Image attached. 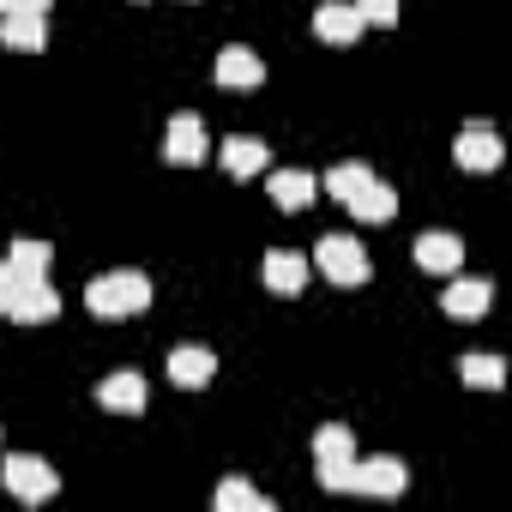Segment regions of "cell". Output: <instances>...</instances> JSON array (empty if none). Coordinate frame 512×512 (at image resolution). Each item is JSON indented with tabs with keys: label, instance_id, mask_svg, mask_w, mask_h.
<instances>
[{
	"label": "cell",
	"instance_id": "obj_1",
	"mask_svg": "<svg viewBox=\"0 0 512 512\" xmlns=\"http://www.w3.org/2000/svg\"><path fill=\"white\" fill-rule=\"evenodd\" d=\"M85 308H91L97 320H127V314L151 308V284H145V272H103V278L85 290Z\"/></svg>",
	"mask_w": 512,
	"mask_h": 512
},
{
	"label": "cell",
	"instance_id": "obj_2",
	"mask_svg": "<svg viewBox=\"0 0 512 512\" xmlns=\"http://www.w3.org/2000/svg\"><path fill=\"white\" fill-rule=\"evenodd\" d=\"M320 272H326L332 284H344V290H350V284H362V278H368V253H362L350 235H326V241H320Z\"/></svg>",
	"mask_w": 512,
	"mask_h": 512
},
{
	"label": "cell",
	"instance_id": "obj_3",
	"mask_svg": "<svg viewBox=\"0 0 512 512\" xmlns=\"http://www.w3.org/2000/svg\"><path fill=\"white\" fill-rule=\"evenodd\" d=\"M7 314H13V320H25V326H43V320H55V314H61V296L49 290V278H25V272H19Z\"/></svg>",
	"mask_w": 512,
	"mask_h": 512
},
{
	"label": "cell",
	"instance_id": "obj_4",
	"mask_svg": "<svg viewBox=\"0 0 512 512\" xmlns=\"http://www.w3.org/2000/svg\"><path fill=\"white\" fill-rule=\"evenodd\" d=\"M7 488H13L19 500H31V506H37V500H49V494L61 488V476H55V470H49L43 458L19 452V458H7Z\"/></svg>",
	"mask_w": 512,
	"mask_h": 512
},
{
	"label": "cell",
	"instance_id": "obj_5",
	"mask_svg": "<svg viewBox=\"0 0 512 512\" xmlns=\"http://www.w3.org/2000/svg\"><path fill=\"white\" fill-rule=\"evenodd\" d=\"M452 157H458V169L488 175V169H500V139H494L488 127H464V133H458V145H452Z\"/></svg>",
	"mask_w": 512,
	"mask_h": 512
},
{
	"label": "cell",
	"instance_id": "obj_6",
	"mask_svg": "<svg viewBox=\"0 0 512 512\" xmlns=\"http://www.w3.org/2000/svg\"><path fill=\"white\" fill-rule=\"evenodd\" d=\"M344 205H350V217H356V223H392V217H398V193H392L386 181H374V175H368Z\"/></svg>",
	"mask_w": 512,
	"mask_h": 512
},
{
	"label": "cell",
	"instance_id": "obj_7",
	"mask_svg": "<svg viewBox=\"0 0 512 512\" xmlns=\"http://www.w3.org/2000/svg\"><path fill=\"white\" fill-rule=\"evenodd\" d=\"M314 37L332 43V49H344V43L362 37V13H356V7H338V0H326V7L314 13Z\"/></svg>",
	"mask_w": 512,
	"mask_h": 512
},
{
	"label": "cell",
	"instance_id": "obj_8",
	"mask_svg": "<svg viewBox=\"0 0 512 512\" xmlns=\"http://www.w3.org/2000/svg\"><path fill=\"white\" fill-rule=\"evenodd\" d=\"M163 157H169V163H205V127H199V115H175V121H169Z\"/></svg>",
	"mask_w": 512,
	"mask_h": 512
},
{
	"label": "cell",
	"instance_id": "obj_9",
	"mask_svg": "<svg viewBox=\"0 0 512 512\" xmlns=\"http://www.w3.org/2000/svg\"><path fill=\"white\" fill-rule=\"evenodd\" d=\"M260 79H266V67H260V55H253V49H223V55H217V85L253 91Z\"/></svg>",
	"mask_w": 512,
	"mask_h": 512
},
{
	"label": "cell",
	"instance_id": "obj_10",
	"mask_svg": "<svg viewBox=\"0 0 512 512\" xmlns=\"http://www.w3.org/2000/svg\"><path fill=\"white\" fill-rule=\"evenodd\" d=\"M211 368H217V356H211L205 344H181V350H169V380H175V386H205Z\"/></svg>",
	"mask_w": 512,
	"mask_h": 512
},
{
	"label": "cell",
	"instance_id": "obj_11",
	"mask_svg": "<svg viewBox=\"0 0 512 512\" xmlns=\"http://www.w3.org/2000/svg\"><path fill=\"white\" fill-rule=\"evenodd\" d=\"M266 284H272L278 296H296V290L308 284V260H302V253H290V247L266 253Z\"/></svg>",
	"mask_w": 512,
	"mask_h": 512
},
{
	"label": "cell",
	"instance_id": "obj_12",
	"mask_svg": "<svg viewBox=\"0 0 512 512\" xmlns=\"http://www.w3.org/2000/svg\"><path fill=\"white\" fill-rule=\"evenodd\" d=\"M97 398H103V410L139 416V410H145V380H139V374H109V380L97 386Z\"/></svg>",
	"mask_w": 512,
	"mask_h": 512
},
{
	"label": "cell",
	"instance_id": "obj_13",
	"mask_svg": "<svg viewBox=\"0 0 512 512\" xmlns=\"http://www.w3.org/2000/svg\"><path fill=\"white\" fill-rule=\"evenodd\" d=\"M416 266H422V272H458V266H464V241H452V235H422V241H416Z\"/></svg>",
	"mask_w": 512,
	"mask_h": 512
},
{
	"label": "cell",
	"instance_id": "obj_14",
	"mask_svg": "<svg viewBox=\"0 0 512 512\" xmlns=\"http://www.w3.org/2000/svg\"><path fill=\"white\" fill-rule=\"evenodd\" d=\"M488 284H476V278H458V284H446V296H440V308L452 314V320H476L482 308H488Z\"/></svg>",
	"mask_w": 512,
	"mask_h": 512
},
{
	"label": "cell",
	"instance_id": "obj_15",
	"mask_svg": "<svg viewBox=\"0 0 512 512\" xmlns=\"http://www.w3.org/2000/svg\"><path fill=\"white\" fill-rule=\"evenodd\" d=\"M356 488L362 494H398L404 488V464L398 458H368V464L356 458Z\"/></svg>",
	"mask_w": 512,
	"mask_h": 512
},
{
	"label": "cell",
	"instance_id": "obj_16",
	"mask_svg": "<svg viewBox=\"0 0 512 512\" xmlns=\"http://www.w3.org/2000/svg\"><path fill=\"white\" fill-rule=\"evenodd\" d=\"M223 169H229L235 181L260 175V169H266V145H260V139H223Z\"/></svg>",
	"mask_w": 512,
	"mask_h": 512
},
{
	"label": "cell",
	"instance_id": "obj_17",
	"mask_svg": "<svg viewBox=\"0 0 512 512\" xmlns=\"http://www.w3.org/2000/svg\"><path fill=\"white\" fill-rule=\"evenodd\" d=\"M314 187H320V181H314L308 169H284V175H272V199H278L284 211H302V205L314 199Z\"/></svg>",
	"mask_w": 512,
	"mask_h": 512
},
{
	"label": "cell",
	"instance_id": "obj_18",
	"mask_svg": "<svg viewBox=\"0 0 512 512\" xmlns=\"http://www.w3.org/2000/svg\"><path fill=\"white\" fill-rule=\"evenodd\" d=\"M7 260H13V272H25V278H43L49 272V260H55V247L49 241H13V253H7Z\"/></svg>",
	"mask_w": 512,
	"mask_h": 512
},
{
	"label": "cell",
	"instance_id": "obj_19",
	"mask_svg": "<svg viewBox=\"0 0 512 512\" xmlns=\"http://www.w3.org/2000/svg\"><path fill=\"white\" fill-rule=\"evenodd\" d=\"M0 43H7V49H43L49 43V31H43V19H0Z\"/></svg>",
	"mask_w": 512,
	"mask_h": 512
},
{
	"label": "cell",
	"instance_id": "obj_20",
	"mask_svg": "<svg viewBox=\"0 0 512 512\" xmlns=\"http://www.w3.org/2000/svg\"><path fill=\"white\" fill-rule=\"evenodd\" d=\"M314 458H320V464H350V458H356L350 428H320V434H314Z\"/></svg>",
	"mask_w": 512,
	"mask_h": 512
},
{
	"label": "cell",
	"instance_id": "obj_21",
	"mask_svg": "<svg viewBox=\"0 0 512 512\" xmlns=\"http://www.w3.org/2000/svg\"><path fill=\"white\" fill-rule=\"evenodd\" d=\"M217 512H266V500L253 494L247 482H223L217 488Z\"/></svg>",
	"mask_w": 512,
	"mask_h": 512
},
{
	"label": "cell",
	"instance_id": "obj_22",
	"mask_svg": "<svg viewBox=\"0 0 512 512\" xmlns=\"http://www.w3.org/2000/svg\"><path fill=\"white\" fill-rule=\"evenodd\" d=\"M458 374H464V386H500V380H506V374H500V356H464Z\"/></svg>",
	"mask_w": 512,
	"mask_h": 512
},
{
	"label": "cell",
	"instance_id": "obj_23",
	"mask_svg": "<svg viewBox=\"0 0 512 512\" xmlns=\"http://www.w3.org/2000/svg\"><path fill=\"white\" fill-rule=\"evenodd\" d=\"M368 181V163H338L332 175H326V193H338V199H350L356 187Z\"/></svg>",
	"mask_w": 512,
	"mask_h": 512
},
{
	"label": "cell",
	"instance_id": "obj_24",
	"mask_svg": "<svg viewBox=\"0 0 512 512\" xmlns=\"http://www.w3.org/2000/svg\"><path fill=\"white\" fill-rule=\"evenodd\" d=\"M320 488H332V494L356 488V458H350V464H320Z\"/></svg>",
	"mask_w": 512,
	"mask_h": 512
},
{
	"label": "cell",
	"instance_id": "obj_25",
	"mask_svg": "<svg viewBox=\"0 0 512 512\" xmlns=\"http://www.w3.org/2000/svg\"><path fill=\"white\" fill-rule=\"evenodd\" d=\"M356 13H362V25H392L398 0H356Z\"/></svg>",
	"mask_w": 512,
	"mask_h": 512
},
{
	"label": "cell",
	"instance_id": "obj_26",
	"mask_svg": "<svg viewBox=\"0 0 512 512\" xmlns=\"http://www.w3.org/2000/svg\"><path fill=\"white\" fill-rule=\"evenodd\" d=\"M49 0H0V19H43Z\"/></svg>",
	"mask_w": 512,
	"mask_h": 512
},
{
	"label": "cell",
	"instance_id": "obj_27",
	"mask_svg": "<svg viewBox=\"0 0 512 512\" xmlns=\"http://www.w3.org/2000/svg\"><path fill=\"white\" fill-rule=\"evenodd\" d=\"M13 284H19L13 260H0V314H7V302H13Z\"/></svg>",
	"mask_w": 512,
	"mask_h": 512
}]
</instances>
